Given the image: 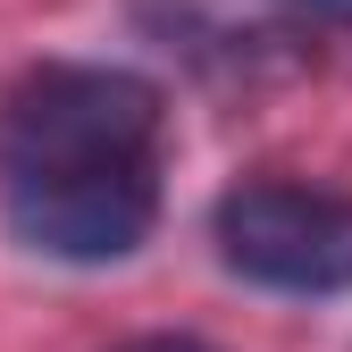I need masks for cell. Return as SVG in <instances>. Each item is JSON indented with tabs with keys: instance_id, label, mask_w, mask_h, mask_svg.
Here are the masks:
<instances>
[{
	"instance_id": "1",
	"label": "cell",
	"mask_w": 352,
	"mask_h": 352,
	"mask_svg": "<svg viewBox=\"0 0 352 352\" xmlns=\"http://www.w3.org/2000/svg\"><path fill=\"white\" fill-rule=\"evenodd\" d=\"M168 101L135 67L42 59L0 101V210L42 260L101 269L160 227Z\"/></svg>"
},
{
	"instance_id": "2",
	"label": "cell",
	"mask_w": 352,
	"mask_h": 352,
	"mask_svg": "<svg viewBox=\"0 0 352 352\" xmlns=\"http://www.w3.org/2000/svg\"><path fill=\"white\" fill-rule=\"evenodd\" d=\"M218 260L269 294H352V193L252 176L210 218Z\"/></svg>"
},
{
	"instance_id": "3",
	"label": "cell",
	"mask_w": 352,
	"mask_h": 352,
	"mask_svg": "<svg viewBox=\"0 0 352 352\" xmlns=\"http://www.w3.org/2000/svg\"><path fill=\"white\" fill-rule=\"evenodd\" d=\"M118 352H218L201 336H135V344H118Z\"/></svg>"
}]
</instances>
